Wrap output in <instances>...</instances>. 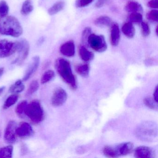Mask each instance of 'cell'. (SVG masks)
<instances>
[{
	"label": "cell",
	"mask_w": 158,
	"mask_h": 158,
	"mask_svg": "<svg viewBox=\"0 0 158 158\" xmlns=\"http://www.w3.org/2000/svg\"><path fill=\"white\" fill-rule=\"evenodd\" d=\"M34 133L32 127L28 123L22 122L20 123L16 129V135L22 139L27 138L33 135Z\"/></svg>",
	"instance_id": "10"
},
{
	"label": "cell",
	"mask_w": 158,
	"mask_h": 158,
	"mask_svg": "<svg viewBox=\"0 0 158 158\" xmlns=\"http://www.w3.org/2000/svg\"><path fill=\"white\" fill-rule=\"evenodd\" d=\"M154 152L151 148L146 146L138 147L134 151V156L136 158H154Z\"/></svg>",
	"instance_id": "13"
},
{
	"label": "cell",
	"mask_w": 158,
	"mask_h": 158,
	"mask_svg": "<svg viewBox=\"0 0 158 158\" xmlns=\"http://www.w3.org/2000/svg\"><path fill=\"white\" fill-rule=\"evenodd\" d=\"M40 64V58L39 56H36L33 57L31 62L28 66V68L24 76L23 79V82L27 81L33 76L38 68Z\"/></svg>",
	"instance_id": "11"
},
{
	"label": "cell",
	"mask_w": 158,
	"mask_h": 158,
	"mask_svg": "<svg viewBox=\"0 0 158 158\" xmlns=\"http://www.w3.org/2000/svg\"><path fill=\"white\" fill-rule=\"evenodd\" d=\"M141 33L144 37H148L150 34V28L148 24L146 22L141 23Z\"/></svg>",
	"instance_id": "35"
},
{
	"label": "cell",
	"mask_w": 158,
	"mask_h": 158,
	"mask_svg": "<svg viewBox=\"0 0 158 158\" xmlns=\"http://www.w3.org/2000/svg\"><path fill=\"white\" fill-rule=\"evenodd\" d=\"M55 77V73L52 70H48L46 71L41 78V83L42 85L46 84L51 81Z\"/></svg>",
	"instance_id": "26"
},
{
	"label": "cell",
	"mask_w": 158,
	"mask_h": 158,
	"mask_svg": "<svg viewBox=\"0 0 158 158\" xmlns=\"http://www.w3.org/2000/svg\"><path fill=\"white\" fill-rule=\"evenodd\" d=\"M4 69L3 68H0V78L2 76L4 73Z\"/></svg>",
	"instance_id": "40"
},
{
	"label": "cell",
	"mask_w": 158,
	"mask_h": 158,
	"mask_svg": "<svg viewBox=\"0 0 158 158\" xmlns=\"http://www.w3.org/2000/svg\"><path fill=\"white\" fill-rule=\"evenodd\" d=\"M17 41L12 42L7 40H0V58L10 57L17 51Z\"/></svg>",
	"instance_id": "7"
},
{
	"label": "cell",
	"mask_w": 158,
	"mask_h": 158,
	"mask_svg": "<svg viewBox=\"0 0 158 158\" xmlns=\"http://www.w3.org/2000/svg\"><path fill=\"white\" fill-rule=\"evenodd\" d=\"M13 147L11 145L6 146L0 149V158H9L13 157Z\"/></svg>",
	"instance_id": "25"
},
{
	"label": "cell",
	"mask_w": 158,
	"mask_h": 158,
	"mask_svg": "<svg viewBox=\"0 0 158 158\" xmlns=\"http://www.w3.org/2000/svg\"><path fill=\"white\" fill-rule=\"evenodd\" d=\"M117 157L130 154L134 148V144L130 142H124L114 147Z\"/></svg>",
	"instance_id": "12"
},
{
	"label": "cell",
	"mask_w": 158,
	"mask_h": 158,
	"mask_svg": "<svg viewBox=\"0 0 158 158\" xmlns=\"http://www.w3.org/2000/svg\"><path fill=\"white\" fill-rule=\"evenodd\" d=\"M102 152H103L104 155L108 158H116L117 157L113 146H105L103 148Z\"/></svg>",
	"instance_id": "29"
},
{
	"label": "cell",
	"mask_w": 158,
	"mask_h": 158,
	"mask_svg": "<svg viewBox=\"0 0 158 158\" xmlns=\"http://www.w3.org/2000/svg\"><path fill=\"white\" fill-rule=\"evenodd\" d=\"M5 86H2L1 87H0V95L3 92L4 89H5Z\"/></svg>",
	"instance_id": "41"
},
{
	"label": "cell",
	"mask_w": 158,
	"mask_h": 158,
	"mask_svg": "<svg viewBox=\"0 0 158 158\" xmlns=\"http://www.w3.org/2000/svg\"><path fill=\"white\" fill-rule=\"evenodd\" d=\"M88 45L97 52H103L107 49V45L105 38L102 35L91 34L89 37Z\"/></svg>",
	"instance_id": "5"
},
{
	"label": "cell",
	"mask_w": 158,
	"mask_h": 158,
	"mask_svg": "<svg viewBox=\"0 0 158 158\" xmlns=\"http://www.w3.org/2000/svg\"><path fill=\"white\" fill-rule=\"evenodd\" d=\"M94 0H77L75 2L76 7L78 8H84L89 5Z\"/></svg>",
	"instance_id": "36"
},
{
	"label": "cell",
	"mask_w": 158,
	"mask_h": 158,
	"mask_svg": "<svg viewBox=\"0 0 158 158\" xmlns=\"http://www.w3.org/2000/svg\"><path fill=\"white\" fill-rule=\"evenodd\" d=\"M94 23L98 27H105L111 26L113 23L112 20L110 17L106 15H102L97 18Z\"/></svg>",
	"instance_id": "19"
},
{
	"label": "cell",
	"mask_w": 158,
	"mask_h": 158,
	"mask_svg": "<svg viewBox=\"0 0 158 158\" xmlns=\"http://www.w3.org/2000/svg\"><path fill=\"white\" fill-rule=\"evenodd\" d=\"M108 1H109V0H98L95 6L97 8H101L105 5Z\"/></svg>",
	"instance_id": "38"
},
{
	"label": "cell",
	"mask_w": 158,
	"mask_h": 158,
	"mask_svg": "<svg viewBox=\"0 0 158 158\" xmlns=\"http://www.w3.org/2000/svg\"><path fill=\"white\" fill-rule=\"evenodd\" d=\"M90 66L88 64H82L76 65L75 70L77 73L83 77H87L89 74Z\"/></svg>",
	"instance_id": "21"
},
{
	"label": "cell",
	"mask_w": 158,
	"mask_h": 158,
	"mask_svg": "<svg viewBox=\"0 0 158 158\" xmlns=\"http://www.w3.org/2000/svg\"><path fill=\"white\" fill-rule=\"evenodd\" d=\"M17 51L18 53V57L13 62L12 64H22L29 54L30 46L29 43L26 40H21L17 41Z\"/></svg>",
	"instance_id": "6"
},
{
	"label": "cell",
	"mask_w": 158,
	"mask_h": 158,
	"mask_svg": "<svg viewBox=\"0 0 158 158\" xmlns=\"http://www.w3.org/2000/svg\"><path fill=\"white\" fill-rule=\"evenodd\" d=\"M147 18L149 21L152 22H158V11L157 10H152L147 14Z\"/></svg>",
	"instance_id": "34"
},
{
	"label": "cell",
	"mask_w": 158,
	"mask_h": 158,
	"mask_svg": "<svg viewBox=\"0 0 158 158\" xmlns=\"http://www.w3.org/2000/svg\"><path fill=\"white\" fill-rule=\"evenodd\" d=\"M55 68L62 79L73 89L77 88L75 76L72 72L71 64L67 60L59 58L55 62Z\"/></svg>",
	"instance_id": "2"
},
{
	"label": "cell",
	"mask_w": 158,
	"mask_h": 158,
	"mask_svg": "<svg viewBox=\"0 0 158 158\" xmlns=\"http://www.w3.org/2000/svg\"><path fill=\"white\" fill-rule=\"evenodd\" d=\"M34 10V6L31 0H26L23 3L21 12L23 15H27L31 13Z\"/></svg>",
	"instance_id": "23"
},
{
	"label": "cell",
	"mask_w": 158,
	"mask_h": 158,
	"mask_svg": "<svg viewBox=\"0 0 158 158\" xmlns=\"http://www.w3.org/2000/svg\"><path fill=\"white\" fill-rule=\"evenodd\" d=\"M0 136H1V131H0Z\"/></svg>",
	"instance_id": "43"
},
{
	"label": "cell",
	"mask_w": 158,
	"mask_h": 158,
	"mask_svg": "<svg viewBox=\"0 0 158 158\" xmlns=\"http://www.w3.org/2000/svg\"><path fill=\"white\" fill-rule=\"evenodd\" d=\"M156 35H158V26L156 27Z\"/></svg>",
	"instance_id": "42"
},
{
	"label": "cell",
	"mask_w": 158,
	"mask_h": 158,
	"mask_svg": "<svg viewBox=\"0 0 158 158\" xmlns=\"http://www.w3.org/2000/svg\"><path fill=\"white\" fill-rule=\"evenodd\" d=\"M65 2L63 1H59L54 3L48 10V13L51 15L57 14L64 9Z\"/></svg>",
	"instance_id": "20"
},
{
	"label": "cell",
	"mask_w": 158,
	"mask_h": 158,
	"mask_svg": "<svg viewBox=\"0 0 158 158\" xmlns=\"http://www.w3.org/2000/svg\"><path fill=\"white\" fill-rule=\"evenodd\" d=\"M18 98H19V96L17 94H13L10 95L5 101L2 108L4 110L9 109L10 107L15 104V103L18 101Z\"/></svg>",
	"instance_id": "24"
},
{
	"label": "cell",
	"mask_w": 158,
	"mask_h": 158,
	"mask_svg": "<svg viewBox=\"0 0 158 158\" xmlns=\"http://www.w3.org/2000/svg\"><path fill=\"white\" fill-rule=\"evenodd\" d=\"M40 85L37 80H34L31 82L27 89V95L30 96L36 92L39 88Z\"/></svg>",
	"instance_id": "31"
},
{
	"label": "cell",
	"mask_w": 158,
	"mask_h": 158,
	"mask_svg": "<svg viewBox=\"0 0 158 158\" xmlns=\"http://www.w3.org/2000/svg\"><path fill=\"white\" fill-rule=\"evenodd\" d=\"M9 6L4 0L0 2V17L8 15L9 12Z\"/></svg>",
	"instance_id": "30"
},
{
	"label": "cell",
	"mask_w": 158,
	"mask_h": 158,
	"mask_svg": "<svg viewBox=\"0 0 158 158\" xmlns=\"http://www.w3.org/2000/svg\"><path fill=\"white\" fill-rule=\"evenodd\" d=\"M158 87H156L155 88V90L154 91V93H153V99H154V100L155 101L158 102Z\"/></svg>",
	"instance_id": "39"
},
{
	"label": "cell",
	"mask_w": 158,
	"mask_h": 158,
	"mask_svg": "<svg viewBox=\"0 0 158 158\" xmlns=\"http://www.w3.org/2000/svg\"><path fill=\"white\" fill-rule=\"evenodd\" d=\"M137 136L144 141H152L157 136L158 130L156 125L152 122H145L136 129Z\"/></svg>",
	"instance_id": "3"
},
{
	"label": "cell",
	"mask_w": 158,
	"mask_h": 158,
	"mask_svg": "<svg viewBox=\"0 0 158 158\" xmlns=\"http://www.w3.org/2000/svg\"><path fill=\"white\" fill-rule=\"evenodd\" d=\"M60 52L62 55L67 57H73L75 53V46L72 40L67 41L61 46Z\"/></svg>",
	"instance_id": "14"
},
{
	"label": "cell",
	"mask_w": 158,
	"mask_h": 158,
	"mask_svg": "<svg viewBox=\"0 0 158 158\" xmlns=\"http://www.w3.org/2000/svg\"><path fill=\"white\" fill-rule=\"evenodd\" d=\"M128 20L132 23H140L142 22V15L139 13H132L128 16Z\"/></svg>",
	"instance_id": "27"
},
{
	"label": "cell",
	"mask_w": 158,
	"mask_h": 158,
	"mask_svg": "<svg viewBox=\"0 0 158 158\" xmlns=\"http://www.w3.org/2000/svg\"><path fill=\"white\" fill-rule=\"evenodd\" d=\"M27 104V101L24 100L22 101L17 105L15 109V112L17 114V115L19 116L23 115V113H24V110Z\"/></svg>",
	"instance_id": "33"
},
{
	"label": "cell",
	"mask_w": 158,
	"mask_h": 158,
	"mask_svg": "<svg viewBox=\"0 0 158 158\" xmlns=\"http://www.w3.org/2000/svg\"><path fill=\"white\" fill-rule=\"evenodd\" d=\"M124 35L128 38H133L135 35V30L132 23L127 22L124 24L122 27Z\"/></svg>",
	"instance_id": "18"
},
{
	"label": "cell",
	"mask_w": 158,
	"mask_h": 158,
	"mask_svg": "<svg viewBox=\"0 0 158 158\" xmlns=\"http://www.w3.org/2000/svg\"><path fill=\"white\" fill-rule=\"evenodd\" d=\"M67 94L62 88H58L54 90L51 99V103L53 107H60L63 105L67 100Z\"/></svg>",
	"instance_id": "8"
},
{
	"label": "cell",
	"mask_w": 158,
	"mask_h": 158,
	"mask_svg": "<svg viewBox=\"0 0 158 158\" xmlns=\"http://www.w3.org/2000/svg\"><path fill=\"white\" fill-rule=\"evenodd\" d=\"M78 53L80 58L86 62L92 60L94 58V53L88 50L85 46H79Z\"/></svg>",
	"instance_id": "16"
},
{
	"label": "cell",
	"mask_w": 158,
	"mask_h": 158,
	"mask_svg": "<svg viewBox=\"0 0 158 158\" xmlns=\"http://www.w3.org/2000/svg\"><path fill=\"white\" fill-rule=\"evenodd\" d=\"M25 88V87L23 81L18 80L10 87L9 91L13 94H18L23 91Z\"/></svg>",
	"instance_id": "22"
},
{
	"label": "cell",
	"mask_w": 158,
	"mask_h": 158,
	"mask_svg": "<svg viewBox=\"0 0 158 158\" xmlns=\"http://www.w3.org/2000/svg\"><path fill=\"white\" fill-rule=\"evenodd\" d=\"M23 33V27L17 18L8 15L0 17V34L18 37Z\"/></svg>",
	"instance_id": "1"
},
{
	"label": "cell",
	"mask_w": 158,
	"mask_h": 158,
	"mask_svg": "<svg viewBox=\"0 0 158 158\" xmlns=\"http://www.w3.org/2000/svg\"><path fill=\"white\" fill-rule=\"evenodd\" d=\"M120 40V30L117 23H113L111 26L110 42L114 47L118 46Z\"/></svg>",
	"instance_id": "15"
},
{
	"label": "cell",
	"mask_w": 158,
	"mask_h": 158,
	"mask_svg": "<svg viewBox=\"0 0 158 158\" xmlns=\"http://www.w3.org/2000/svg\"><path fill=\"white\" fill-rule=\"evenodd\" d=\"M145 105L150 109L154 110H158V102L154 100L153 98L148 97L144 99Z\"/></svg>",
	"instance_id": "28"
},
{
	"label": "cell",
	"mask_w": 158,
	"mask_h": 158,
	"mask_svg": "<svg viewBox=\"0 0 158 158\" xmlns=\"http://www.w3.org/2000/svg\"><path fill=\"white\" fill-rule=\"evenodd\" d=\"M17 123L15 121L11 120L8 123L5 133H4V140L9 144H13L16 140V129Z\"/></svg>",
	"instance_id": "9"
},
{
	"label": "cell",
	"mask_w": 158,
	"mask_h": 158,
	"mask_svg": "<svg viewBox=\"0 0 158 158\" xmlns=\"http://www.w3.org/2000/svg\"><path fill=\"white\" fill-rule=\"evenodd\" d=\"M125 10L127 12L139 13H142L143 11V9L141 4L135 1L128 2L125 7Z\"/></svg>",
	"instance_id": "17"
},
{
	"label": "cell",
	"mask_w": 158,
	"mask_h": 158,
	"mask_svg": "<svg viewBox=\"0 0 158 158\" xmlns=\"http://www.w3.org/2000/svg\"><path fill=\"white\" fill-rule=\"evenodd\" d=\"M147 5L148 7L152 9H158V0H151L148 2Z\"/></svg>",
	"instance_id": "37"
},
{
	"label": "cell",
	"mask_w": 158,
	"mask_h": 158,
	"mask_svg": "<svg viewBox=\"0 0 158 158\" xmlns=\"http://www.w3.org/2000/svg\"><path fill=\"white\" fill-rule=\"evenodd\" d=\"M24 113L32 122L39 123L44 118V111L40 102L37 100L32 101L27 104Z\"/></svg>",
	"instance_id": "4"
},
{
	"label": "cell",
	"mask_w": 158,
	"mask_h": 158,
	"mask_svg": "<svg viewBox=\"0 0 158 158\" xmlns=\"http://www.w3.org/2000/svg\"><path fill=\"white\" fill-rule=\"evenodd\" d=\"M91 34H92V31L90 27H87L84 29L82 35V41L84 46H88V40L89 35Z\"/></svg>",
	"instance_id": "32"
}]
</instances>
